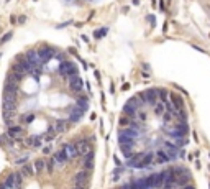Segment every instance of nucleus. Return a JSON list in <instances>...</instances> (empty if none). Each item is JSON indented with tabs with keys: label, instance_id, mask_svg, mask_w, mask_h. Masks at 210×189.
<instances>
[{
	"label": "nucleus",
	"instance_id": "2f4dec72",
	"mask_svg": "<svg viewBox=\"0 0 210 189\" xmlns=\"http://www.w3.org/2000/svg\"><path fill=\"white\" fill-rule=\"evenodd\" d=\"M74 189H86V188H79V186H76V188Z\"/></svg>",
	"mask_w": 210,
	"mask_h": 189
},
{
	"label": "nucleus",
	"instance_id": "7ed1b4c3",
	"mask_svg": "<svg viewBox=\"0 0 210 189\" xmlns=\"http://www.w3.org/2000/svg\"><path fill=\"white\" fill-rule=\"evenodd\" d=\"M153 160H154V155L153 153H145L141 156V160L135 164V168H136V169H145V168H148V166H151V164H153Z\"/></svg>",
	"mask_w": 210,
	"mask_h": 189
},
{
	"label": "nucleus",
	"instance_id": "f8f14e48",
	"mask_svg": "<svg viewBox=\"0 0 210 189\" xmlns=\"http://www.w3.org/2000/svg\"><path fill=\"white\" fill-rule=\"evenodd\" d=\"M53 160H54V163H56L57 166H62V164H66V163L69 161L68 156H66V153H64L62 150L57 151V153H54V155H53Z\"/></svg>",
	"mask_w": 210,
	"mask_h": 189
},
{
	"label": "nucleus",
	"instance_id": "bb28decb",
	"mask_svg": "<svg viewBox=\"0 0 210 189\" xmlns=\"http://www.w3.org/2000/svg\"><path fill=\"white\" fill-rule=\"evenodd\" d=\"M13 179H15V174H10L7 178V181H5V184L8 186V188H15V182H13Z\"/></svg>",
	"mask_w": 210,
	"mask_h": 189
},
{
	"label": "nucleus",
	"instance_id": "ddd939ff",
	"mask_svg": "<svg viewBox=\"0 0 210 189\" xmlns=\"http://www.w3.org/2000/svg\"><path fill=\"white\" fill-rule=\"evenodd\" d=\"M54 54L53 50H49V48H43V50L38 51V56L39 59H41V63H46V61H49V58Z\"/></svg>",
	"mask_w": 210,
	"mask_h": 189
},
{
	"label": "nucleus",
	"instance_id": "cd10ccee",
	"mask_svg": "<svg viewBox=\"0 0 210 189\" xmlns=\"http://www.w3.org/2000/svg\"><path fill=\"white\" fill-rule=\"evenodd\" d=\"M31 120H35V115H33V114H28V117H25V122H26V123H30Z\"/></svg>",
	"mask_w": 210,
	"mask_h": 189
},
{
	"label": "nucleus",
	"instance_id": "1a4fd4ad",
	"mask_svg": "<svg viewBox=\"0 0 210 189\" xmlns=\"http://www.w3.org/2000/svg\"><path fill=\"white\" fill-rule=\"evenodd\" d=\"M84 114H86V112L82 110V109H79L77 105H76L74 109H72L71 110V114H69V122H72V123H76V122H79L81 120L82 117H84Z\"/></svg>",
	"mask_w": 210,
	"mask_h": 189
},
{
	"label": "nucleus",
	"instance_id": "20e7f679",
	"mask_svg": "<svg viewBox=\"0 0 210 189\" xmlns=\"http://www.w3.org/2000/svg\"><path fill=\"white\" fill-rule=\"evenodd\" d=\"M62 151L66 153L68 160H74V158H77V156H79L77 148H76L74 143H64V145H62Z\"/></svg>",
	"mask_w": 210,
	"mask_h": 189
},
{
	"label": "nucleus",
	"instance_id": "0eeeda50",
	"mask_svg": "<svg viewBox=\"0 0 210 189\" xmlns=\"http://www.w3.org/2000/svg\"><path fill=\"white\" fill-rule=\"evenodd\" d=\"M74 145H76V148H77V153H79V156H84V155H86L87 151H90L89 140H77V142H76Z\"/></svg>",
	"mask_w": 210,
	"mask_h": 189
},
{
	"label": "nucleus",
	"instance_id": "423d86ee",
	"mask_svg": "<svg viewBox=\"0 0 210 189\" xmlns=\"http://www.w3.org/2000/svg\"><path fill=\"white\" fill-rule=\"evenodd\" d=\"M148 184L150 188H161L163 186V173H154V174L148 176Z\"/></svg>",
	"mask_w": 210,
	"mask_h": 189
},
{
	"label": "nucleus",
	"instance_id": "412c9836",
	"mask_svg": "<svg viewBox=\"0 0 210 189\" xmlns=\"http://www.w3.org/2000/svg\"><path fill=\"white\" fill-rule=\"evenodd\" d=\"M76 105L86 112L87 109H89V100H87V97H81V99H77V104H76Z\"/></svg>",
	"mask_w": 210,
	"mask_h": 189
},
{
	"label": "nucleus",
	"instance_id": "b1692460",
	"mask_svg": "<svg viewBox=\"0 0 210 189\" xmlns=\"http://www.w3.org/2000/svg\"><path fill=\"white\" fill-rule=\"evenodd\" d=\"M23 128L22 127H17V125H13V127H10V130H8V133H10L12 136H17V135H22Z\"/></svg>",
	"mask_w": 210,
	"mask_h": 189
},
{
	"label": "nucleus",
	"instance_id": "4be33fe9",
	"mask_svg": "<svg viewBox=\"0 0 210 189\" xmlns=\"http://www.w3.org/2000/svg\"><path fill=\"white\" fill-rule=\"evenodd\" d=\"M171 100H174V102H172V105H174L176 110H177V109H182L184 102H182V99H181L179 96H174V94H171Z\"/></svg>",
	"mask_w": 210,
	"mask_h": 189
},
{
	"label": "nucleus",
	"instance_id": "9b49d317",
	"mask_svg": "<svg viewBox=\"0 0 210 189\" xmlns=\"http://www.w3.org/2000/svg\"><path fill=\"white\" fill-rule=\"evenodd\" d=\"M189 181H190V174H189L187 171H184V173H181V174H176L174 184H179V186H185V184H189Z\"/></svg>",
	"mask_w": 210,
	"mask_h": 189
},
{
	"label": "nucleus",
	"instance_id": "2eb2a0df",
	"mask_svg": "<svg viewBox=\"0 0 210 189\" xmlns=\"http://www.w3.org/2000/svg\"><path fill=\"white\" fill-rule=\"evenodd\" d=\"M92 164H94V153L92 151H87L84 155V168H86V171L92 169Z\"/></svg>",
	"mask_w": 210,
	"mask_h": 189
},
{
	"label": "nucleus",
	"instance_id": "aec40b11",
	"mask_svg": "<svg viewBox=\"0 0 210 189\" xmlns=\"http://www.w3.org/2000/svg\"><path fill=\"white\" fill-rule=\"evenodd\" d=\"M143 155H145V153H136V155H133V156H130V158H128V166H130V168H135V164L138 163L140 160H141Z\"/></svg>",
	"mask_w": 210,
	"mask_h": 189
},
{
	"label": "nucleus",
	"instance_id": "a878e982",
	"mask_svg": "<svg viewBox=\"0 0 210 189\" xmlns=\"http://www.w3.org/2000/svg\"><path fill=\"white\" fill-rule=\"evenodd\" d=\"M22 171H23V174H26V176H31L33 174V169H31V166H30V164H25V166L22 168Z\"/></svg>",
	"mask_w": 210,
	"mask_h": 189
},
{
	"label": "nucleus",
	"instance_id": "393cba45",
	"mask_svg": "<svg viewBox=\"0 0 210 189\" xmlns=\"http://www.w3.org/2000/svg\"><path fill=\"white\" fill-rule=\"evenodd\" d=\"M35 168H36V171H43L44 168H46V163H44V160H36V161H35Z\"/></svg>",
	"mask_w": 210,
	"mask_h": 189
},
{
	"label": "nucleus",
	"instance_id": "6ab92c4d",
	"mask_svg": "<svg viewBox=\"0 0 210 189\" xmlns=\"http://www.w3.org/2000/svg\"><path fill=\"white\" fill-rule=\"evenodd\" d=\"M53 130H56V132H66V130H68V122L57 120L56 123H54V128Z\"/></svg>",
	"mask_w": 210,
	"mask_h": 189
},
{
	"label": "nucleus",
	"instance_id": "4468645a",
	"mask_svg": "<svg viewBox=\"0 0 210 189\" xmlns=\"http://www.w3.org/2000/svg\"><path fill=\"white\" fill-rule=\"evenodd\" d=\"M138 110H140V109H136L135 105L130 104V102H126V104H125V107H123V112L128 115L130 118H135V115H136V112H138Z\"/></svg>",
	"mask_w": 210,
	"mask_h": 189
},
{
	"label": "nucleus",
	"instance_id": "f03ea898",
	"mask_svg": "<svg viewBox=\"0 0 210 189\" xmlns=\"http://www.w3.org/2000/svg\"><path fill=\"white\" fill-rule=\"evenodd\" d=\"M59 72L62 76H74V74H77V69H76V66H74V63H69V61H64V63H61V66H59Z\"/></svg>",
	"mask_w": 210,
	"mask_h": 189
},
{
	"label": "nucleus",
	"instance_id": "c85d7f7f",
	"mask_svg": "<svg viewBox=\"0 0 210 189\" xmlns=\"http://www.w3.org/2000/svg\"><path fill=\"white\" fill-rule=\"evenodd\" d=\"M10 38H12V33H7V35H5V36H4V38H2V41H0V43L4 45V43H5V41H7V39H10Z\"/></svg>",
	"mask_w": 210,
	"mask_h": 189
},
{
	"label": "nucleus",
	"instance_id": "9d476101",
	"mask_svg": "<svg viewBox=\"0 0 210 189\" xmlns=\"http://www.w3.org/2000/svg\"><path fill=\"white\" fill-rule=\"evenodd\" d=\"M15 109H17V104L13 97L4 96V112H15Z\"/></svg>",
	"mask_w": 210,
	"mask_h": 189
},
{
	"label": "nucleus",
	"instance_id": "5701e85b",
	"mask_svg": "<svg viewBox=\"0 0 210 189\" xmlns=\"http://www.w3.org/2000/svg\"><path fill=\"white\" fill-rule=\"evenodd\" d=\"M164 110H166V107H164L163 102H156V104H154V112H156V115H163Z\"/></svg>",
	"mask_w": 210,
	"mask_h": 189
},
{
	"label": "nucleus",
	"instance_id": "f3484780",
	"mask_svg": "<svg viewBox=\"0 0 210 189\" xmlns=\"http://www.w3.org/2000/svg\"><path fill=\"white\" fill-rule=\"evenodd\" d=\"M154 155H156V161H158V163H167V161H169V156H167V153L164 150H158Z\"/></svg>",
	"mask_w": 210,
	"mask_h": 189
},
{
	"label": "nucleus",
	"instance_id": "6e6552de",
	"mask_svg": "<svg viewBox=\"0 0 210 189\" xmlns=\"http://www.w3.org/2000/svg\"><path fill=\"white\" fill-rule=\"evenodd\" d=\"M87 178H89L87 171H79L77 174H76V178H74L76 186H79V188H86V184H87Z\"/></svg>",
	"mask_w": 210,
	"mask_h": 189
},
{
	"label": "nucleus",
	"instance_id": "dca6fc26",
	"mask_svg": "<svg viewBox=\"0 0 210 189\" xmlns=\"http://www.w3.org/2000/svg\"><path fill=\"white\" fill-rule=\"evenodd\" d=\"M133 148H135V142H132V143H123V145H120V150L125 153V156H126V158L132 156Z\"/></svg>",
	"mask_w": 210,
	"mask_h": 189
},
{
	"label": "nucleus",
	"instance_id": "39448f33",
	"mask_svg": "<svg viewBox=\"0 0 210 189\" xmlns=\"http://www.w3.org/2000/svg\"><path fill=\"white\" fill-rule=\"evenodd\" d=\"M82 79L79 77L77 74H74V76H69V87H71L74 92H81L82 90Z\"/></svg>",
	"mask_w": 210,
	"mask_h": 189
},
{
	"label": "nucleus",
	"instance_id": "7c9ffc66",
	"mask_svg": "<svg viewBox=\"0 0 210 189\" xmlns=\"http://www.w3.org/2000/svg\"><path fill=\"white\" fill-rule=\"evenodd\" d=\"M181 189H195V188H194V186H190V184H185V186H182Z\"/></svg>",
	"mask_w": 210,
	"mask_h": 189
},
{
	"label": "nucleus",
	"instance_id": "c756f323",
	"mask_svg": "<svg viewBox=\"0 0 210 189\" xmlns=\"http://www.w3.org/2000/svg\"><path fill=\"white\" fill-rule=\"evenodd\" d=\"M128 118H130V117H123V118H120V123H121V125H125V123H128V122H130V120H128Z\"/></svg>",
	"mask_w": 210,
	"mask_h": 189
},
{
	"label": "nucleus",
	"instance_id": "f257e3e1",
	"mask_svg": "<svg viewBox=\"0 0 210 189\" xmlns=\"http://www.w3.org/2000/svg\"><path fill=\"white\" fill-rule=\"evenodd\" d=\"M167 133L171 136H174V138H184L189 133V127H187L185 122H181V123H177V127H174L172 130H167Z\"/></svg>",
	"mask_w": 210,
	"mask_h": 189
},
{
	"label": "nucleus",
	"instance_id": "a211bd4d",
	"mask_svg": "<svg viewBox=\"0 0 210 189\" xmlns=\"http://www.w3.org/2000/svg\"><path fill=\"white\" fill-rule=\"evenodd\" d=\"M132 142H135V138L128 136L126 133H123V132H121V130L118 132V143H120V145H123V143H132Z\"/></svg>",
	"mask_w": 210,
	"mask_h": 189
}]
</instances>
